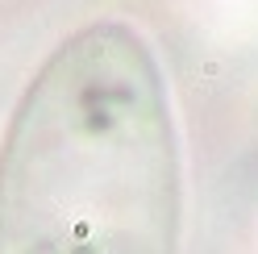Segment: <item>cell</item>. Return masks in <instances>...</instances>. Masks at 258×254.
<instances>
[{
	"label": "cell",
	"mask_w": 258,
	"mask_h": 254,
	"mask_svg": "<svg viewBox=\"0 0 258 254\" xmlns=\"http://www.w3.org/2000/svg\"><path fill=\"white\" fill-rule=\"evenodd\" d=\"M183 158L163 67L129 21L62 38L0 138V254H179Z\"/></svg>",
	"instance_id": "obj_1"
}]
</instances>
